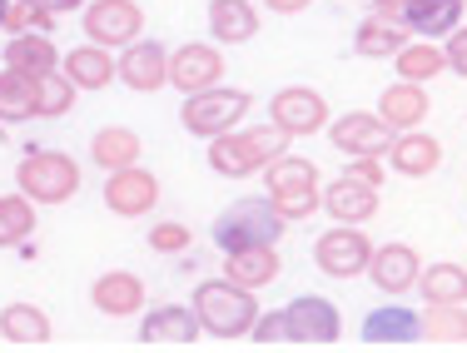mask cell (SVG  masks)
<instances>
[{
	"label": "cell",
	"instance_id": "1",
	"mask_svg": "<svg viewBox=\"0 0 467 353\" xmlns=\"http://www.w3.org/2000/svg\"><path fill=\"white\" fill-rule=\"evenodd\" d=\"M288 130L269 125H254V130H229V135L209 140V170L224 174V180H249V174L269 170L274 160L288 154Z\"/></svg>",
	"mask_w": 467,
	"mask_h": 353
},
{
	"label": "cell",
	"instance_id": "2",
	"mask_svg": "<svg viewBox=\"0 0 467 353\" xmlns=\"http://www.w3.org/2000/svg\"><path fill=\"white\" fill-rule=\"evenodd\" d=\"M194 314L204 324V334L244 338L254 328V318H259V304H254V289H244V284H234L224 274V279H204L194 289Z\"/></svg>",
	"mask_w": 467,
	"mask_h": 353
},
{
	"label": "cell",
	"instance_id": "3",
	"mask_svg": "<svg viewBox=\"0 0 467 353\" xmlns=\"http://www.w3.org/2000/svg\"><path fill=\"white\" fill-rule=\"evenodd\" d=\"M264 184H269V200L279 204V214L288 224H304L308 214L324 209V174H318L314 160H298V154H284L264 170Z\"/></svg>",
	"mask_w": 467,
	"mask_h": 353
},
{
	"label": "cell",
	"instance_id": "4",
	"mask_svg": "<svg viewBox=\"0 0 467 353\" xmlns=\"http://www.w3.org/2000/svg\"><path fill=\"white\" fill-rule=\"evenodd\" d=\"M288 229V219L279 214V204L264 200H234L224 214L214 219V244L234 254V249H259V244H279Z\"/></svg>",
	"mask_w": 467,
	"mask_h": 353
},
{
	"label": "cell",
	"instance_id": "5",
	"mask_svg": "<svg viewBox=\"0 0 467 353\" xmlns=\"http://www.w3.org/2000/svg\"><path fill=\"white\" fill-rule=\"evenodd\" d=\"M16 184L36 204H65L80 194V164L60 150H36L16 164Z\"/></svg>",
	"mask_w": 467,
	"mask_h": 353
},
{
	"label": "cell",
	"instance_id": "6",
	"mask_svg": "<svg viewBox=\"0 0 467 353\" xmlns=\"http://www.w3.org/2000/svg\"><path fill=\"white\" fill-rule=\"evenodd\" d=\"M249 105H254V100H249L244 90H234V85H214V90L184 95L180 119H184L189 135L219 140V135H229V130H239V119L249 115Z\"/></svg>",
	"mask_w": 467,
	"mask_h": 353
},
{
	"label": "cell",
	"instance_id": "7",
	"mask_svg": "<svg viewBox=\"0 0 467 353\" xmlns=\"http://www.w3.org/2000/svg\"><path fill=\"white\" fill-rule=\"evenodd\" d=\"M338 334H343V314L324 294H298V299L284 304V344L324 348V344H338Z\"/></svg>",
	"mask_w": 467,
	"mask_h": 353
},
{
	"label": "cell",
	"instance_id": "8",
	"mask_svg": "<svg viewBox=\"0 0 467 353\" xmlns=\"http://www.w3.org/2000/svg\"><path fill=\"white\" fill-rule=\"evenodd\" d=\"M314 264L328 274V279H358V274H368V264H373V244H368V234H363L358 224H333L328 234H318Z\"/></svg>",
	"mask_w": 467,
	"mask_h": 353
},
{
	"label": "cell",
	"instance_id": "9",
	"mask_svg": "<svg viewBox=\"0 0 467 353\" xmlns=\"http://www.w3.org/2000/svg\"><path fill=\"white\" fill-rule=\"evenodd\" d=\"M85 40L90 46H105V50H125L130 40H140L144 30V10L135 0H90L85 5Z\"/></svg>",
	"mask_w": 467,
	"mask_h": 353
},
{
	"label": "cell",
	"instance_id": "10",
	"mask_svg": "<svg viewBox=\"0 0 467 353\" xmlns=\"http://www.w3.org/2000/svg\"><path fill=\"white\" fill-rule=\"evenodd\" d=\"M170 85L180 95H199V90L224 85V50L209 46V40H184L170 55Z\"/></svg>",
	"mask_w": 467,
	"mask_h": 353
},
{
	"label": "cell",
	"instance_id": "11",
	"mask_svg": "<svg viewBox=\"0 0 467 353\" xmlns=\"http://www.w3.org/2000/svg\"><path fill=\"white\" fill-rule=\"evenodd\" d=\"M269 119L279 130H288L294 140H308L318 130H328V100L318 90H308V85H284L269 100Z\"/></svg>",
	"mask_w": 467,
	"mask_h": 353
},
{
	"label": "cell",
	"instance_id": "12",
	"mask_svg": "<svg viewBox=\"0 0 467 353\" xmlns=\"http://www.w3.org/2000/svg\"><path fill=\"white\" fill-rule=\"evenodd\" d=\"M328 145L338 154H348V160H363V154L383 160L393 150V130L378 115H368V109H348L343 119H328Z\"/></svg>",
	"mask_w": 467,
	"mask_h": 353
},
{
	"label": "cell",
	"instance_id": "13",
	"mask_svg": "<svg viewBox=\"0 0 467 353\" xmlns=\"http://www.w3.org/2000/svg\"><path fill=\"white\" fill-rule=\"evenodd\" d=\"M160 204V180H154L150 170H140V164H130V170H115L105 180V209L119 219H144L150 209Z\"/></svg>",
	"mask_w": 467,
	"mask_h": 353
},
{
	"label": "cell",
	"instance_id": "14",
	"mask_svg": "<svg viewBox=\"0 0 467 353\" xmlns=\"http://www.w3.org/2000/svg\"><path fill=\"white\" fill-rule=\"evenodd\" d=\"M119 85H130L135 95H154L170 85V50L160 40H130L119 50Z\"/></svg>",
	"mask_w": 467,
	"mask_h": 353
},
{
	"label": "cell",
	"instance_id": "15",
	"mask_svg": "<svg viewBox=\"0 0 467 353\" xmlns=\"http://www.w3.org/2000/svg\"><path fill=\"white\" fill-rule=\"evenodd\" d=\"M204 334V324H199V314H194V304H160V308H150L144 314V324H140V344H154V348H184V344H194V338Z\"/></svg>",
	"mask_w": 467,
	"mask_h": 353
},
{
	"label": "cell",
	"instance_id": "16",
	"mask_svg": "<svg viewBox=\"0 0 467 353\" xmlns=\"http://www.w3.org/2000/svg\"><path fill=\"white\" fill-rule=\"evenodd\" d=\"M418 274H422V259H418L413 244H383V249H373L368 279L378 284V294L398 299V294L418 289Z\"/></svg>",
	"mask_w": 467,
	"mask_h": 353
},
{
	"label": "cell",
	"instance_id": "17",
	"mask_svg": "<svg viewBox=\"0 0 467 353\" xmlns=\"http://www.w3.org/2000/svg\"><path fill=\"white\" fill-rule=\"evenodd\" d=\"M422 338V314L408 304H383L363 318V344L373 348H403V344H418Z\"/></svg>",
	"mask_w": 467,
	"mask_h": 353
},
{
	"label": "cell",
	"instance_id": "18",
	"mask_svg": "<svg viewBox=\"0 0 467 353\" xmlns=\"http://www.w3.org/2000/svg\"><path fill=\"white\" fill-rule=\"evenodd\" d=\"M324 209L333 224H368L378 214V184H363L353 174H343V180L324 184Z\"/></svg>",
	"mask_w": 467,
	"mask_h": 353
},
{
	"label": "cell",
	"instance_id": "19",
	"mask_svg": "<svg viewBox=\"0 0 467 353\" xmlns=\"http://www.w3.org/2000/svg\"><path fill=\"white\" fill-rule=\"evenodd\" d=\"M90 304L99 308V314H109V318L140 314V308H144V279H140V274H130V269L99 274L95 289H90Z\"/></svg>",
	"mask_w": 467,
	"mask_h": 353
},
{
	"label": "cell",
	"instance_id": "20",
	"mask_svg": "<svg viewBox=\"0 0 467 353\" xmlns=\"http://www.w3.org/2000/svg\"><path fill=\"white\" fill-rule=\"evenodd\" d=\"M60 70L70 75L80 90H109V85L119 80V60L105 46H90V40H85V46H75V50H65Z\"/></svg>",
	"mask_w": 467,
	"mask_h": 353
},
{
	"label": "cell",
	"instance_id": "21",
	"mask_svg": "<svg viewBox=\"0 0 467 353\" xmlns=\"http://www.w3.org/2000/svg\"><path fill=\"white\" fill-rule=\"evenodd\" d=\"M428 90L413 80H398V85H388L383 90V100H378V119H383L393 135H403V130H418L422 119H428Z\"/></svg>",
	"mask_w": 467,
	"mask_h": 353
},
{
	"label": "cell",
	"instance_id": "22",
	"mask_svg": "<svg viewBox=\"0 0 467 353\" xmlns=\"http://www.w3.org/2000/svg\"><path fill=\"white\" fill-rule=\"evenodd\" d=\"M388 164L398 174H408V180H422V174H432L442 164V140H432L428 130H403V135H393Z\"/></svg>",
	"mask_w": 467,
	"mask_h": 353
},
{
	"label": "cell",
	"instance_id": "23",
	"mask_svg": "<svg viewBox=\"0 0 467 353\" xmlns=\"http://www.w3.org/2000/svg\"><path fill=\"white\" fill-rule=\"evenodd\" d=\"M209 36L214 46H249L259 36V10L249 0H209Z\"/></svg>",
	"mask_w": 467,
	"mask_h": 353
},
{
	"label": "cell",
	"instance_id": "24",
	"mask_svg": "<svg viewBox=\"0 0 467 353\" xmlns=\"http://www.w3.org/2000/svg\"><path fill=\"white\" fill-rule=\"evenodd\" d=\"M224 274L244 289H269L274 279L284 274V259H279V244H259V249H234L224 254Z\"/></svg>",
	"mask_w": 467,
	"mask_h": 353
},
{
	"label": "cell",
	"instance_id": "25",
	"mask_svg": "<svg viewBox=\"0 0 467 353\" xmlns=\"http://www.w3.org/2000/svg\"><path fill=\"white\" fill-rule=\"evenodd\" d=\"M403 26L418 40H448L462 26V0H408Z\"/></svg>",
	"mask_w": 467,
	"mask_h": 353
},
{
	"label": "cell",
	"instance_id": "26",
	"mask_svg": "<svg viewBox=\"0 0 467 353\" xmlns=\"http://www.w3.org/2000/svg\"><path fill=\"white\" fill-rule=\"evenodd\" d=\"M26 119H40V90L36 75L20 70H0V125H26Z\"/></svg>",
	"mask_w": 467,
	"mask_h": 353
},
{
	"label": "cell",
	"instance_id": "27",
	"mask_svg": "<svg viewBox=\"0 0 467 353\" xmlns=\"http://www.w3.org/2000/svg\"><path fill=\"white\" fill-rule=\"evenodd\" d=\"M408 40H413V30H408L403 20H388V16H378V10H373V16L358 26V36H353V50L368 55V60H393Z\"/></svg>",
	"mask_w": 467,
	"mask_h": 353
},
{
	"label": "cell",
	"instance_id": "28",
	"mask_svg": "<svg viewBox=\"0 0 467 353\" xmlns=\"http://www.w3.org/2000/svg\"><path fill=\"white\" fill-rule=\"evenodd\" d=\"M140 154H144V140L125 125H105V130H95V140H90V160L109 174L140 164Z\"/></svg>",
	"mask_w": 467,
	"mask_h": 353
},
{
	"label": "cell",
	"instance_id": "29",
	"mask_svg": "<svg viewBox=\"0 0 467 353\" xmlns=\"http://www.w3.org/2000/svg\"><path fill=\"white\" fill-rule=\"evenodd\" d=\"M5 65H10V70H20V75H36V80H40V75L60 70V50H55V40H50V36L30 30V36H10Z\"/></svg>",
	"mask_w": 467,
	"mask_h": 353
},
{
	"label": "cell",
	"instance_id": "30",
	"mask_svg": "<svg viewBox=\"0 0 467 353\" xmlns=\"http://www.w3.org/2000/svg\"><path fill=\"white\" fill-rule=\"evenodd\" d=\"M0 338L20 348H40L50 344V318L36 304H5L0 308Z\"/></svg>",
	"mask_w": 467,
	"mask_h": 353
},
{
	"label": "cell",
	"instance_id": "31",
	"mask_svg": "<svg viewBox=\"0 0 467 353\" xmlns=\"http://www.w3.org/2000/svg\"><path fill=\"white\" fill-rule=\"evenodd\" d=\"M393 70H398V80L428 85L432 75H442V70H448V55H442L438 46H432V40H408V46L393 55Z\"/></svg>",
	"mask_w": 467,
	"mask_h": 353
},
{
	"label": "cell",
	"instance_id": "32",
	"mask_svg": "<svg viewBox=\"0 0 467 353\" xmlns=\"http://www.w3.org/2000/svg\"><path fill=\"white\" fill-rule=\"evenodd\" d=\"M418 289L428 304H467V269L462 264H428L418 274Z\"/></svg>",
	"mask_w": 467,
	"mask_h": 353
},
{
	"label": "cell",
	"instance_id": "33",
	"mask_svg": "<svg viewBox=\"0 0 467 353\" xmlns=\"http://www.w3.org/2000/svg\"><path fill=\"white\" fill-rule=\"evenodd\" d=\"M36 234V200L26 194H0V249H16Z\"/></svg>",
	"mask_w": 467,
	"mask_h": 353
},
{
	"label": "cell",
	"instance_id": "34",
	"mask_svg": "<svg viewBox=\"0 0 467 353\" xmlns=\"http://www.w3.org/2000/svg\"><path fill=\"white\" fill-rule=\"evenodd\" d=\"M422 338H432V344H467V304H428L422 308Z\"/></svg>",
	"mask_w": 467,
	"mask_h": 353
},
{
	"label": "cell",
	"instance_id": "35",
	"mask_svg": "<svg viewBox=\"0 0 467 353\" xmlns=\"http://www.w3.org/2000/svg\"><path fill=\"white\" fill-rule=\"evenodd\" d=\"M36 90H40V119H60V115L75 109V90H80V85H75L65 70H50V75L36 80Z\"/></svg>",
	"mask_w": 467,
	"mask_h": 353
},
{
	"label": "cell",
	"instance_id": "36",
	"mask_svg": "<svg viewBox=\"0 0 467 353\" xmlns=\"http://www.w3.org/2000/svg\"><path fill=\"white\" fill-rule=\"evenodd\" d=\"M50 10L30 5V0H16V5L5 10V36H30V30H40V36H50Z\"/></svg>",
	"mask_w": 467,
	"mask_h": 353
},
{
	"label": "cell",
	"instance_id": "37",
	"mask_svg": "<svg viewBox=\"0 0 467 353\" xmlns=\"http://www.w3.org/2000/svg\"><path fill=\"white\" fill-rule=\"evenodd\" d=\"M150 249L154 254H180V249H189V224H154L150 229Z\"/></svg>",
	"mask_w": 467,
	"mask_h": 353
},
{
	"label": "cell",
	"instance_id": "38",
	"mask_svg": "<svg viewBox=\"0 0 467 353\" xmlns=\"http://www.w3.org/2000/svg\"><path fill=\"white\" fill-rule=\"evenodd\" d=\"M442 55H448V70L467 80V20H462V26L448 36V46H442Z\"/></svg>",
	"mask_w": 467,
	"mask_h": 353
},
{
	"label": "cell",
	"instance_id": "39",
	"mask_svg": "<svg viewBox=\"0 0 467 353\" xmlns=\"http://www.w3.org/2000/svg\"><path fill=\"white\" fill-rule=\"evenodd\" d=\"M249 338H254V344H284V308H279V314H264V318H254Z\"/></svg>",
	"mask_w": 467,
	"mask_h": 353
},
{
	"label": "cell",
	"instance_id": "40",
	"mask_svg": "<svg viewBox=\"0 0 467 353\" xmlns=\"http://www.w3.org/2000/svg\"><path fill=\"white\" fill-rule=\"evenodd\" d=\"M343 174H353V180H363V184H383V160H373V154H363V160H353Z\"/></svg>",
	"mask_w": 467,
	"mask_h": 353
},
{
	"label": "cell",
	"instance_id": "41",
	"mask_svg": "<svg viewBox=\"0 0 467 353\" xmlns=\"http://www.w3.org/2000/svg\"><path fill=\"white\" fill-rule=\"evenodd\" d=\"M314 0H264V10H274V16H298V10H308Z\"/></svg>",
	"mask_w": 467,
	"mask_h": 353
},
{
	"label": "cell",
	"instance_id": "42",
	"mask_svg": "<svg viewBox=\"0 0 467 353\" xmlns=\"http://www.w3.org/2000/svg\"><path fill=\"white\" fill-rule=\"evenodd\" d=\"M30 5L50 10V16H65V10H85V5H90V0H30Z\"/></svg>",
	"mask_w": 467,
	"mask_h": 353
},
{
	"label": "cell",
	"instance_id": "43",
	"mask_svg": "<svg viewBox=\"0 0 467 353\" xmlns=\"http://www.w3.org/2000/svg\"><path fill=\"white\" fill-rule=\"evenodd\" d=\"M373 10H378V16H388V20H403L408 0H373Z\"/></svg>",
	"mask_w": 467,
	"mask_h": 353
},
{
	"label": "cell",
	"instance_id": "44",
	"mask_svg": "<svg viewBox=\"0 0 467 353\" xmlns=\"http://www.w3.org/2000/svg\"><path fill=\"white\" fill-rule=\"evenodd\" d=\"M5 10H10V5H5V0H0V30H5Z\"/></svg>",
	"mask_w": 467,
	"mask_h": 353
}]
</instances>
